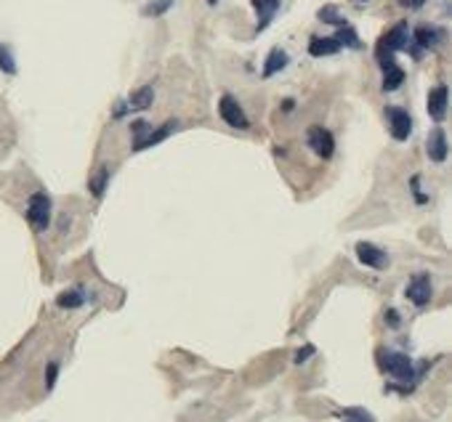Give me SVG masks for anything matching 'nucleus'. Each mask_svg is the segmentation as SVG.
<instances>
[{
    "label": "nucleus",
    "mask_w": 452,
    "mask_h": 422,
    "mask_svg": "<svg viewBox=\"0 0 452 422\" xmlns=\"http://www.w3.org/2000/svg\"><path fill=\"white\" fill-rule=\"evenodd\" d=\"M447 152H450V146H447V133L442 131V128H434L429 138H426V154H429V160H434V162H444L447 160Z\"/></svg>",
    "instance_id": "12"
},
{
    "label": "nucleus",
    "mask_w": 452,
    "mask_h": 422,
    "mask_svg": "<svg viewBox=\"0 0 452 422\" xmlns=\"http://www.w3.org/2000/svg\"><path fill=\"white\" fill-rule=\"evenodd\" d=\"M404 295H407V300L417 308H423V305H429L431 300V295H434V287H431V276L429 274H415L413 279H410V285L404 289Z\"/></svg>",
    "instance_id": "7"
},
{
    "label": "nucleus",
    "mask_w": 452,
    "mask_h": 422,
    "mask_svg": "<svg viewBox=\"0 0 452 422\" xmlns=\"http://www.w3.org/2000/svg\"><path fill=\"white\" fill-rule=\"evenodd\" d=\"M354 3H362V0H354Z\"/></svg>",
    "instance_id": "31"
},
{
    "label": "nucleus",
    "mask_w": 452,
    "mask_h": 422,
    "mask_svg": "<svg viewBox=\"0 0 452 422\" xmlns=\"http://www.w3.org/2000/svg\"><path fill=\"white\" fill-rule=\"evenodd\" d=\"M106 181H109V170L106 168H102L93 178H91V184H88V189L93 191V197H102L104 194V186H106Z\"/></svg>",
    "instance_id": "22"
},
{
    "label": "nucleus",
    "mask_w": 452,
    "mask_h": 422,
    "mask_svg": "<svg viewBox=\"0 0 452 422\" xmlns=\"http://www.w3.org/2000/svg\"><path fill=\"white\" fill-rule=\"evenodd\" d=\"M341 417H346L351 422H375L370 417V412H365V409H343Z\"/></svg>",
    "instance_id": "24"
},
{
    "label": "nucleus",
    "mask_w": 452,
    "mask_h": 422,
    "mask_svg": "<svg viewBox=\"0 0 452 422\" xmlns=\"http://www.w3.org/2000/svg\"><path fill=\"white\" fill-rule=\"evenodd\" d=\"M27 220L35 231H46L51 226V197L46 191H37L27 202Z\"/></svg>",
    "instance_id": "3"
},
{
    "label": "nucleus",
    "mask_w": 452,
    "mask_h": 422,
    "mask_svg": "<svg viewBox=\"0 0 452 422\" xmlns=\"http://www.w3.org/2000/svg\"><path fill=\"white\" fill-rule=\"evenodd\" d=\"M173 131H176V122H165V125H160V128H155V131H149L141 141L133 144V152H144V149H149V146H157L160 141H165Z\"/></svg>",
    "instance_id": "13"
},
{
    "label": "nucleus",
    "mask_w": 452,
    "mask_h": 422,
    "mask_svg": "<svg viewBox=\"0 0 452 422\" xmlns=\"http://www.w3.org/2000/svg\"><path fill=\"white\" fill-rule=\"evenodd\" d=\"M447 106H450V88L442 83L429 90V99H426V109H429V117L434 122H444L447 117Z\"/></svg>",
    "instance_id": "8"
},
{
    "label": "nucleus",
    "mask_w": 452,
    "mask_h": 422,
    "mask_svg": "<svg viewBox=\"0 0 452 422\" xmlns=\"http://www.w3.org/2000/svg\"><path fill=\"white\" fill-rule=\"evenodd\" d=\"M152 102H155V90H152V85H144V88L131 93L125 106H128V112H144L152 106Z\"/></svg>",
    "instance_id": "15"
},
{
    "label": "nucleus",
    "mask_w": 452,
    "mask_h": 422,
    "mask_svg": "<svg viewBox=\"0 0 452 422\" xmlns=\"http://www.w3.org/2000/svg\"><path fill=\"white\" fill-rule=\"evenodd\" d=\"M388 324H391V327H399V316H397L394 311H388Z\"/></svg>",
    "instance_id": "29"
},
{
    "label": "nucleus",
    "mask_w": 452,
    "mask_h": 422,
    "mask_svg": "<svg viewBox=\"0 0 452 422\" xmlns=\"http://www.w3.org/2000/svg\"><path fill=\"white\" fill-rule=\"evenodd\" d=\"M341 51V46H338V40L335 37H312L309 40V53H312L314 59H319V56H332V53Z\"/></svg>",
    "instance_id": "16"
},
{
    "label": "nucleus",
    "mask_w": 452,
    "mask_h": 422,
    "mask_svg": "<svg viewBox=\"0 0 452 422\" xmlns=\"http://www.w3.org/2000/svg\"><path fill=\"white\" fill-rule=\"evenodd\" d=\"M0 69L6 72V75H17V61H14V53L8 46H3L0 43Z\"/></svg>",
    "instance_id": "21"
},
{
    "label": "nucleus",
    "mask_w": 452,
    "mask_h": 422,
    "mask_svg": "<svg viewBox=\"0 0 452 422\" xmlns=\"http://www.w3.org/2000/svg\"><path fill=\"white\" fill-rule=\"evenodd\" d=\"M407 46H410V27H407L404 21H399V24H394V27L378 40L375 59H381V56H394L397 51H404Z\"/></svg>",
    "instance_id": "2"
},
{
    "label": "nucleus",
    "mask_w": 452,
    "mask_h": 422,
    "mask_svg": "<svg viewBox=\"0 0 452 422\" xmlns=\"http://www.w3.org/2000/svg\"><path fill=\"white\" fill-rule=\"evenodd\" d=\"M378 64L383 69V90H397L402 83H404V69L397 64V59L394 56H381L378 59Z\"/></svg>",
    "instance_id": "9"
},
{
    "label": "nucleus",
    "mask_w": 452,
    "mask_h": 422,
    "mask_svg": "<svg viewBox=\"0 0 452 422\" xmlns=\"http://www.w3.org/2000/svg\"><path fill=\"white\" fill-rule=\"evenodd\" d=\"M386 119H388V131L394 141H407L413 133V117L407 109L402 106H386Z\"/></svg>",
    "instance_id": "5"
},
{
    "label": "nucleus",
    "mask_w": 452,
    "mask_h": 422,
    "mask_svg": "<svg viewBox=\"0 0 452 422\" xmlns=\"http://www.w3.org/2000/svg\"><path fill=\"white\" fill-rule=\"evenodd\" d=\"M173 3L176 0H152V3H147V6L141 8V14H144V17H162Z\"/></svg>",
    "instance_id": "20"
},
{
    "label": "nucleus",
    "mask_w": 452,
    "mask_h": 422,
    "mask_svg": "<svg viewBox=\"0 0 452 422\" xmlns=\"http://www.w3.org/2000/svg\"><path fill=\"white\" fill-rule=\"evenodd\" d=\"M319 21H325V24H335V27H343V24H346V19L335 11V6H325V8L319 11Z\"/></svg>",
    "instance_id": "23"
},
{
    "label": "nucleus",
    "mask_w": 452,
    "mask_h": 422,
    "mask_svg": "<svg viewBox=\"0 0 452 422\" xmlns=\"http://www.w3.org/2000/svg\"><path fill=\"white\" fill-rule=\"evenodd\" d=\"M426 0H399V6H404V8H420Z\"/></svg>",
    "instance_id": "28"
},
{
    "label": "nucleus",
    "mask_w": 452,
    "mask_h": 422,
    "mask_svg": "<svg viewBox=\"0 0 452 422\" xmlns=\"http://www.w3.org/2000/svg\"><path fill=\"white\" fill-rule=\"evenodd\" d=\"M332 37L338 40V46H341V48H362V43H359V35H357V30H354V27H348V24L338 27V35H332Z\"/></svg>",
    "instance_id": "18"
},
{
    "label": "nucleus",
    "mask_w": 452,
    "mask_h": 422,
    "mask_svg": "<svg viewBox=\"0 0 452 422\" xmlns=\"http://www.w3.org/2000/svg\"><path fill=\"white\" fill-rule=\"evenodd\" d=\"M218 115H221V119H224L226 125H232V128H237V131H247V128H250V119H247V115L243 112L240 102H237L234 96H229V93H224L221 102H218Z\"/></svg>",
    "instance_id": "4"
},
{
    "label": "nucleus",
    "mask_w": 452,
    "mask_h": 422,
    "mask_svg": "<svg viewBox=\"0 0 452 422\" xmlns=\"http://www.w3.org/2000/svg\"><path fill=\"white\" fill-rule=\"evenodd\" d=\"M442 37H444V32L439 30V27H434V24H420L415 32H413V40H415V51H431V48H436L439 43H442Z\"/></svg>",
    "instance_id": "11"
},
{
    "label": "nucleus",
    "mask_w": 452,
    "mask_h": 422,
    "mask_svg": "<svg viewBox=\"0 0 452 422\" xmlns=\"http://www.w3.org/2000/svg\"><path fill=\"white\" fill-rule=\"evenodd\" d=\"M288 53L282 51V48H272L269 51V56H266V64H263V77H274L277 72H282V69L288 67Z\"/></svg>",
    "instance_id": "17"
},
{
    "label": "nucleus",
    "mask_w": 452,
    "mask_h": 422,
    "mask_svg": "<svg viewBox=\"0 0 452 422\" xmlns=\"http://www.w3.org/2000/svg\"><path fill=\"white\" fill-rule=\"evenodd\" d=\"M312 354H314V345H303V348L296 354V364H303V361H306Z\"/></svg>",
    "instance_id": "27"
},
{
    "label": "nucleus",
    "mask_w": 452,
    "mask_h": 422,
    "mask_svg": "<svg viewBox=\"0 0 452 422\" xmlns=\"http://www.w3.org/2000/svg\"><path fill=\"white\" fill-rule=\"evenodd\" d=\"M381 370L386 374H391L394 380H402V383H413L415 380V364H413V358L404 354H397V351H383Z\"/></svg>",
    "instance_id": "1"
},
{
    "label": "nucleus",
    "mask_w": 452,
    "mask_h": 422,
    "mask_svg": "<svg viewBox=\"0 0 452 422\" xmlns=\"http://www.w3.org/2000/svg\"><path fill=\"white\" fill-rule=\"evenodd\" d=\"M250 3H253L256 14H258V27H256V32H263V30L272 24L274 14L279 11V0H250Z\"/></svg>",
    "instance_id": "14"
},
{
    "label": "nucleus",
    "mask_w": 452,
    "mask_h": 422,
    "mask_svg": "<svg viewBox=\"0 0 452 422\" xmlns=\"http://www.w3.org/2000/svg\"><path fill=\"white\" fill-rule=\"evenodd\" d=\"M410 189H413V194H415L417 204L429 202V197H423V194H420V175H413V181H410Z\"/></svg>",
    "instance_id": "26"
},
{
    "label": "nucleus",
    "mask_w": 452,
    "mask_h": 422,
    "mask_svg": "<svg viewBox=\"0 0 452 422\" xmlns=\"http://www.w3.org/2000/svg\"><path fill=\"white\" fill-rule=\"evenodd\" d=\"M306 144L312 146V152L317 157H322V160H330L332 152H335V138L328 128H322V125H312L309 128V133H306Z\"/></svg>",
    "instance_id": "6"
},
{
    "label": "nucleus",
    "mask_w": 452,
    "mask_h": 422,
    "mask_svg": "<svg viewBox=\"0 0 452 422\" xmlns=\"http://www.w3.org/2000/svg\"><path fill=\"white\" fill-rule=\"evenodd\" d=\"M56 374H59V364L51 361V364H48V370H46V388H48V390L56 385Z\"/></svg>",
    "instance_id": "25"
},
{
    "label": "nucleus",
    "mask_w": 452,
    "mask_h": 422,
    "mask_svg": "<svg viewBox=\"0 0 452 422\" xmlns=\"http://www.w3.org/2000/svg\"><path fill=\"white\" fill-rule=\"evenodd\" d=\"M208 3H210V6H213V3H218V0H208Z\"/></svg>",
    "instance_id": "30"
},
{
    "label": "nucleus",
    "mask_w": 452,
    "mask_h": 422,
    "mask_svg": "<svg viewBox=\"0 0 452 422\" xmlns=\"http://www.w3.org/2000/svg\"><path fill=\"white\" fill-rule=\"evenodd\" d=\"M86 303V295H83V289H67V292H62L59 298H56V305L59 308H80V305Z\"/></svg>",
    "instance_id": "19"
},
{
    "label": "nucleus",
    "mask_w": 452,
    "mask_h": 422,
    "mask_svg": "<svg viewBox=\"0 0 452 422\" xmlns=\"http://www.w3.org/2000/svg\"><path fill=\"white\" fill-rule=\"evenodd\" d=\"M357 258L365 263L367 269H375V271L388 269V255L383 253L381 247L370 244V242H359L357 244Z\"/></svg>",
    "instance_id": "10"
}]
</instances>
